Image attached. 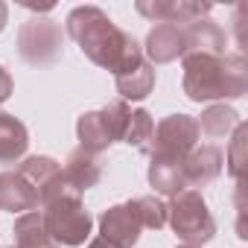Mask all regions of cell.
<instances>
[{
	"label": "cell",
	"instance_id": "cell-8",
	"mask_svg": "<svg viewBox=\"0 0 248 248\" xmlns=\"http://www.w3.org/2000/svg\"><path fill=\"white\" fill-rule=\"evenodd\" d=\"M140 231H143V225L135 216V210L129 207V202L114 204V207L102 210V216H99V236L117 248H135L140 239Z\"/></svg>",
	"mask_w": 248,
	"mask_h": 248
},
{
	"label": "cell",
	"instance_id": "cell-5",
	"mask_svg": "<svg viewBox=\"0 0 248 248\" xmlns=\"http://www.w3.org/2000/svg\"><path fill=\"white\" fill-rule=\"evenodd\" d=\"M199 126H196V117L190 114H170L164 117L149 140V158L155 161H172L181 164L196 146H199Z\"/></svg>",
	"mask_w": 248,
	"mask_h": 248
},
{
	"label": "cell",
	"instance_id": "cell-24",
	"mask_svg": "<svg viewBox=\"0 0 248 248\" xmlns=\"http://www.w3.org/2000/svg\"><path fill=\"white\" fill-rule=\"evenodd\" d=\"M12 91H15V82H12V73L0 64V105H3L9 96H12Z\"/></svg>",
	"mask_w": 248,
	"mask_h": 248
},
{
	"label": "cell",
	"instance_id": "cell-21",
	"mask_svg": "<svg viewBox=\"0 0 248 248\" xmlns=\"http://www.w3.org/2000/svg\"><path fill=\"white\" fill-rule=\"evenodd\" d=\"M152 132H155V120L146 108H132L129 111V120H126V129H123V138L120 143H129L135 149H149V140H152Z\"/></svg>",
	"mask_w": 248,
	"mask_h": 248
},
{
	"label": "cell",
	"instance_id": "cell-26",
	"mask_svg": "<svg viewBox=\"0 0 248 248\" xmlns=\"http://www.w3.org/2000/svg\"><path fill=\"white\" fill-rule=\"evenodd\" d=\"M88 248H117V245H111V242H105L102 236H96V239H91V242H88Z\"/></svg>",
	"mask_w": 248,
	"mask_h": 248
},
{
	"label": "cell",
	"instance_id": "cell-23",
	"mask_svg": "<svg viewBox=\"0 0 248 248\" xmlns=\"http://www.w3.org/2000/svg\"><path fill=\"white\" fill-rule=\"evenodd\" d=\"M245 123H239V126L233 129V138H231V146H228V152H225V164H228V172L239 181L242 178V164H245V158H242V149H245Z\"/></svg>",
	"mask_w": 248,
	"mask_h": 248
},
{
	"label": "cell",
	"instance_id": "cell-10",
	"mask_svg": "<svg viewBox=\"0 0 248 248\" xmlns=\"http://www.w3.org/2000/svg\"><path fill=\"white\" fill-rule=\"evenodd\" d=\"M225 167V155L216 143H204V146H196L184 161H181V175H184V187L187 190H199V187H207L210 181L219 178Z\"/></svg>",
	"mask_w": 248,
	"mask_h": 248
},
{
	"label": "cell",
	"instance_id": "cell-27",
	"mask_svg": "<svg viewBox=\"0 0 248 248\" xmlns=\"http://www.w3.org/2000/svg\"><path fill=\"white\" fill-rule=\"evenodd\" d=\"M178 248H196V245H178Z\"/></svg>",
	"mask_w": 248,
	"mask_h": 248
},
{
	"label": "cell",
	"instance_id": "cell-19",
	"mask_svg": "<svg viewBox=\"0 0 248 248\" xmlns=\"http://www.w3.org/2000/svg\"><path fill=\"white\" fill-rule=\"evenodd\" d=\"M12 233H15V248H59V245L50 239L47 228H44L41 210L21 213V216L15 219Z\"/></svg>",
	"mask_w": 248,
	"mask_h": 248
},
{
	"label": "cell",
	"instance_id": "cell-20",
	"mask_svg": "<svg viewBox=\"0 0 248 248\" xmlns=\"http://www.w3.org/2000/svg\"><path fill=\"white\" fill-rule=\"evenodd\" d=\"M149 184L155 187V193L161 196H175L184 187V175H181V164H172V161H155L149 158Z\"/></svg>",
	"mask_w": 248,
	"mask_h": 248
},
{
	"label": "cell",
	"instance_id": "cell-18",
	"mask_svg": "<svg viewBox=\"0 0 248 248\" xmlns=\"http://www.w3.org/2000/svg\"><path fill=\"white\" fill-rule=\"evenodd\" d=\"M239 114L225 105V102H216V105H207L202 111V117H196V126H199V135H204L207 140H222L228 138L236 126H239Z\"/></svg>",
	"mask_w": 248,
	"mask_h": 248
},
{
	"label": "cell",
	"instance_id": "cell-9",
	"mask_svg": "<svg viewBox=\"0 0 248 248\" xmlns=\"http://www.w3.org/2000/svg\"><path fill=\"white\" fill-rule=\"evenodd\" d=\"M18 175L32 187V193L38 196V204H41V207L62 190V167H59V161H53V158H47V155L24 158L21 167H18ZM41 207H38V210H41Z\"/></svg>",
	"mask_w": 248,
	"mask_h": 248
},
{
	"label": "cell",
	"instance_id": "cell-14",
	"mask_svg": "<svg viewBox=\"0 0 248 248\" xmlns=\"http://www.w3.org/2000/svg\"><path fill=\"white\" fill-rule=\"evenodd\" d=\"M76 138H79V149H85L88 155H102L111 143H117L102 111H85L76 120Z\"/></svg>",
	"mask_w": 248,
	"mask_h": 248
},
{
	"label": "cell",
	"instance_id": "cell-16",
	"mask_svg": "<svg viewBox=\"0 0 248 248\" xmlns=\"http://www.w3.org/2000/svg\"><path fill=\"white\" fill-rule=\"evenodd\" d=\"M184 35H187V53H210V56H225V47H228V35L225 30L210 21V18H202V21H193L184 27ZM184 53V56H187Z\"/></svg>",
	"mask_w": 248,
	"mask_h": 248
},
{
	"label": "cell",
	"instance_id": "cell-3",
	"mask_svg": "<svg viewBox=\"0 0 248 248\" xmlns=\"http://www.w3.org/2000/svg\"><path fill=\"white\" fill-rule=\"evenodd\" d=\"M41 216H44V228L50 233V239L62 248H79L85 245V239L91 236V228H93V219L91 213L85 210L82 204V196L67 190L62 184V190L41 207Z\"/></svg>",
	"mask_w": 248,
	"mask_h": 248
},
{
	"label": "cell",
	"instance_id": "cell-17",
	"mask_svg": "<svg viewBox=\"0 0 248 248\" xmlns=\"http://www.w3.org/2000/svg\"><path fill=\"white\" fill-rule=\"evenodd\" d=\"M114 85H117V93L123 102H138V99H146L152 91H155V67L143 59L138 67L126 70V73H117L114 76Z\"/></svg>",
	"mask_w": 248,
	"mask_h": 248
},
{
	"label": "cell",
	"instance_id": "cell-22",
	"mask_svg": "<svg viewBox=\"0 0 248 248\" xmlns=\"http://www.w3.org/2000/svg\"><path fill=\"white\" fill-rule=\"evenodd\" d=\"M129 207L135 210V216L140 219L143 228L149 231H161L167 225V202H161L158 196H140V199H132Z\"/></svg>",
	"mask_w": 248,
	"mask_h": 248
},
{
	"label": "cell",
	"instance_id": "cell-15",
	"mask_svg": "<svg viewBox=\"0 0 248 248\" xmlns=\"http://www.w3.org/2000/svg\"><path fill=\"white\" fill-rule=\"evenodd\" d=\"M30 149V132L15 117L0 111V164H21Z\"/></svg>",
	"mask_w": 248,
	"mask_h": 248
},
{
	"label": "cell",
	"instance_id": "cell-28",
	"mask_svg": "<svg viewBox=\"0 0 248 248\" xmlns=\"http://www.w3.org/2000/svg\"><path fill=\"white\" fill-rule=\"evenodd\" d=\"M12 248H15V245H12Z\"/></svg>",
	"mask_w": 248,
	"mask_h": 248
},
{
	"label": "cell",
	"instance_id": "cell-2",
	"mask_svg": "<svg viewBox=\"0 0 248 248\" xmlns=\"http://www.w3.org/2000/svg\"><path fill=\"white\" fill-rule=\"evenodd\" d=\"M181 88L190 102L239 99L248 91V62L242 53H187L181 59Z\"/></svg>",
	"mask_w": 248,
	"mask_h": 248
},
{
	"label": "cell",
	"instance_id": "cell-6",
	"mask_svg": "<svg viewBox=\"0 0 248 248\" xmlns=\"http://www.w3.org/2000/svg\"><path fill=\"white\" fill-rule=\"evenodd\" d=\"M64 50V32L53 18H30L18 30V53L27 64L44 67L62 59Z\"/></svg>",
	"mask_w": 248,
	"mask_h": 248
},
{
	"label": "cell",
	"instance_id": "cell-7",
	"mask_svg": "<svg viewBox=\"0 0 248 248\" xmlns=\"http://www.w3.org/2000/svg\"><path fill=\"white\" fill-rule=\"evenodd\" d=\"M143 18L172 27H187L193 21H202L210 15V3H196V0H140L135 6Z\"/></svg>",
	"mask_w": 248,
	"mask_h": 248
},
{
	"label": "cell",
	"instance_id": "cell-11",
	"mask_svg": "<svg viewBox=\"0 0 248 248\" xmlns=\"http://www.w3.org/2000/svg\"><path fill=\"white\" fill-rule=\"evenodd\" d=\"M143 59L155 67V64H170L175 59H184L187 53V35L184 27H172V24H155L146 35L143 44Z\"/></svg>",
	"mask_w": 248,
	"mask_h": 248
},
{
	"label": "cell",
	"instance_id": "cell-4",
	"mask_svg": "<svg viewBox=\"0 0 248 248\" xmlns=\"http://www.w3.org/2000/svg\"><path fill=\"white\" fill-rule=\"evenodd\" d=\"M167 225L184 245H207L216 236V219L199 190H181L167 204Z\"/></svg>",
	"mask_w": 248,
	"mask_h": 248
},
{
	"label": "cell",
	"instance_id": "cell-25",
	"mask_svg": "<svg viewBox=\"0 0 248 248\" xmlns=\"http://www.w3.org/2000/svg\"><path fill=\"white\" fill-rule=\"evenodd\" d=\"M6 24H9V6L3 3V0H0V32L6 30Z\"/></svg>",
	"mask_w": 248,
	"mask_h": 248
},
{
	"label": "cell",
	"instance_id": "cell-13",
	"mask_svg": "<svg viewBox=\"0 0 248 248\" xmlns=\"http://www.w3.org/2000/svg\"><path fill=\"white\" fill-rule=\"evenodd\" d=\"M38 196L32 193V187L18 175V170L12 172H0V210L6 213H30V210H38Z\"/></svg>",
	"mask_w": 248,
	"mask_h": 248
},
{
	"label": "cell",
	"instance_id": "cell-1",
	"mask_svg": "<svg viewBox=\"0 0 248 248\" xmlns=\"http://www.w3.org/2000/svg\"><path fill=\"white\" fill-rule=\"evenodd\" d=\"M64 30L88 62H93L102 70H111L114 76L126 73L143 62V47L129 32H123L99 6L70 9Z\"/></svg>",
	"mask_w": 248,
	"mask_h": 248
},
{
	"label": "cell",
	"instance_id": "cell-12",
	"mask_svg": "<svg viewBox=\"0 0 248 248\" xmlns=\"http://www.w3.org/2000/svg\"><path fill=\"white\" fill-rule=\"evenodd\" d=\"M102 170H99V161L96 155H88L85 149H73L67 158H64V167H62V184L73 193H85L91 187H96Z\"/></svg>",
	"mask_w": 248,
	"mask_h": 248
}]
</instances>
